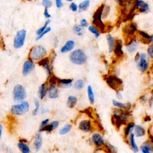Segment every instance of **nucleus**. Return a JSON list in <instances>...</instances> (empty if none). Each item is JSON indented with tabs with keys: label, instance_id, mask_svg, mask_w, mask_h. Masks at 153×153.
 Segmentation results:
<instances>
[{
	"label": "nucleus",
	"instance_id": "f257e3e1",
	"mask_svg": "<svg viewBox=\"0 0 153 153\" xmlns=\"http://www.w3.org/2000/svg\"><path fill=\"white\" fill-rule=\"evenodd\" d=\"M132 114L129 111L116 108H114L112 111L111 120L112 124L117 129H120L122 126H125L132 121Z\"/></svg>",
	"mask_w": 153,
	"mask_h": 153
},
{
	"label": "nucleus",
	"instance_id": "f03ea898",
	"mask_svg": "<svg viewBox=\"0 0 153 153\" xmlns=\"http://www.w3.org/2000/svg\"><path fill=\"white\" fill-rule=\"evenodd\" d=\"M134 60L138 69L141 72L145 73L149 70L150 67L149 58L146 52L138 51L135 55Z\"/></svg>",
	"mask_w": 153,
	"mask_h": 153
},
{
	"label": "nucleus",
	"instance_id": "7ed1b4c3",
	"mask_svg": "<svg viewBox=\"0 0 153 153\" xmlns=\"http://www.w3.org/2000/svg\"><path fill=\"white\" fill-rule=\"evenodd\" d=\"M139 29L138 26L136 22L133 21L126 22L122 28L124 40L126 41L132 38L137 36Z\"/></svg>",
	"mask_w": 153,
	"mask_h": 153
},
{
	"label": "nucleus",
	"instance_id": "20e7f679",
	"mask_svg": "<svg viewBox=\"0 0 153 153\" xmlns=\"http://www.w3.org/2000/svg\"><path fill=\"white\" fill-rule=\"evenodd\" d=\"M105 4H102L94 11L93 14L92 25L98 27L101 32L106 31V25L102 18V11Z\"/></svg>",
	"mask_w": 153,
	"mask_h": 153
},
{
	"label": "nucleus",
	"instance_id": "39448f33",
	"mask_svg": "<svg viewBox=\"0 0 153 153\" xmlns=\"http://www.w3.org/2000/svg\"><path fill=\"white\" fill-rule=\"evenodd\" d=\"M107 84L111 89L115 91L121 90L123 86V80L116 74H109L105 78Z\"/></svg>",
	"mask_w": 153,
	"mask_h": 153
},
{
	"label": "nucleus",
	"instance_id": "423d86ee",
	"mask_svg": "<svg viewBox=\"0 0 153 153\" xmlns=\"http://www.w3.org/2000/svg\"><path fill=\"white\" fill-rule=\"evenodd\" d=\"M69 59L74 64L81 65L86 62L87 57L83 50L78 49L72 51L69 55Z\"/></svg>",
	"mask_w": 153,
	"mask_h": 153
},
{
	"label": "nucleus",
	"instance_id": "0eeeda50",
	"mask_svg": "<svg viewBox=\"0 0 153 153\" xmlns=\"http://www.w3.org/2000/svg\"><path fill=\"white\" fill-rule=\"evenodd\" d=\"M47 54V50L43 46L33 47L29 52V58L32 61H38L43 59Z\"/></svg>",
	"mask_w": 153,
	"mask_h": 153
},
{
	"label": "nucleus",
	"instance_id": "6e6552de",
	"mask_svg": "<svg viewBox=\"0 0 153 153\" xmlns=\"http://www.w3.org/2000/svg\"><path fill=\"white\" fill-rule=\"evenodd\" d=\"M124 41V49L127 53L130 54H136L140 47L141 41L137 36H135Z\"/></svg>",
	"mask_w": 153,
	"mask_h": 153
},
{
	"label": "nucleus",
	"instance_id": "1a4fd4ad",
	"mask_svg": "<svg viewBox=\"0 0 153 153\" xmlns=\"http://www.w3.org/2000/svg\"><path fill=\"white\" fill-rule=\"evenodd\" d=\"M26 37V31L25 29H21L17 32L13 41V46L15 49L22 48L25 42Z\"/></svg>",
	"mask_w": 153,
	"mask_h": 153
},
{
	"label": "nucleus",
	"instance_id": "9d476101",
	"mask_svg": "<svg viewBox=\"0 0 153 153\" xmlns=\"http://www.w3.org/2000/svg\"><path fill=\"white\" fill-rule=\"evenodd\" d=\"M150 5L145 0H135L134 9L137 13L147 14L150 11Z\"/></svg>",
	"mask_w": 153,
	"mask_h": 153
},
{
	"label": "nucleus",
	"instance_id": "9b49d317",
	"mask_svg": "<svg viewBox=\"0 0 153 153\" xmlns=\"http://www.w3.org/2000/svg\"><path fill=\"white\" fill-rule=\"evenodd\" d=\"M29 109V105L28 102H22L21 104H16L11 107L12 114L16 116H22L27 112Z\"/></svg>",
	"mask_w": 153,
	"mask_h": 153
},
{
	"label": "nucleus",
	"instance_id": "f8f14e48",
	"mask_svg": "<svg viewBox=\"0 0 153 153\" xmlns=\"http://www.w3.org/2000/svg\"><path fill=\"white\" fill-rule=\"evenodd\" d=\"M124 41L121 38H116V46H115L113 53L116 58L120 59L123 58L124 56Z\"/></svg>",
	"mask_w": 153,
	"mask_h": 153
},
{
	"label": "nucleus",
	"instance_id": "ddd939ff",
	"mask_svg": "<svg viewBox=\"0 0 153 153\" xmlns=\"http://www.w3.org/2000/svg\"><path fill=\"white\" fill-rule=\"evenodd\" d=\"M26 97L25 88L21 84H17L13 89V98L15 101H23Z\"/></svg>",
	"mask_w": 153,
	"mask_h": 153
},
{
	"label": "nucleus",
	"instance_id": "4468645a",
	"mask_svg": "<svg viewBox=\"0 0 153 153\" xmlns=\"http://www.w3.org/2000/svg\"><path fill=\"white\" fill-rule=\"evenodd\" d=\"M92 141L93 144L97 148H101L104 147L106 141L103 136L99 133H94L92 136Z\"/></svg>",
	"mask_w": 153,
	"mask_h": 153
},
{
	"label": "nucleus",
	"instance_id": "2eb2a0df",
	"mask_svg": "<svg viewBox=\"0 0 153 153\" xmlns=\"http://www.w3.org/2000/svg\"><path fill=\"white\" fill-rule=\"evenodd\" d=\"M126 141L127 144L133 152L138 153L139 151V147L137 143L136 137L135 134L133 133H131L128 137L126 138Z\"/></svg>",
	"mask_w": 153,
	"mask_h": 153
},
{
	"label": "nucleus",
	"instance_id": "dca6fc26",
	"mask_svg": "<svg viewBox=\"0 0 153 153\" xmlns=\"http://www.w3.org/2000/svg\"><path fill=\"white\" fill-rule=\"evenodd\" d=\"M112 104L114 108L122 109L126 111H130L132 108V105L131 104V103L130 102L124 103L117 99H113L112 101Z\"/></svg>",
	"mask_w": 153,
	"mask_h": 153
},
{
	"label": "nucleus",
	"instance_id": "f3484780",
	"mask_svg": "<svg viewBox=\"0 0 153 153\" xmlns=\"http://www.w3.org/2000/svg\"><path fill=\"white\" fill-rule=\"evenodd\" d=\"M106 40L108 45V51L109 53H112L116 43V38L113 35L108 33L106 35Z\"/></svg>",
	"mask_w": 153,
	"mask_h": 153
},
{
	"label": "nucleus",
	"instance_id": "a211bd4d",
	"mask_svg": "<svg viewBox=\"0 0 153 153\" xmlns=\"http://www.w3.org/2000/svg\"><path fill=\"white\" fill-rule=\"evenodd\" d=\"M38 64L40 66H43L46 69V71L47 72V77H49V76H51V66H50V60L48 57H45V58L41 59L40 61H38Z\"/></svg>",
	"mask_w": 153,
	"mask_h": 153
},
{
	"label": "nucleus",
	"instance_id": "6ab92c4d",
	"mask_svg": "<svg viewBox=\"0 0 153 153\" xmlns=\"http://www.w3.org/2000/svg\"><path fill=\"white\" fill-rule=\"evenodd\" d=\"M139 151L142 153H152L153 152V142L149 140L145 141L139 147Z\"/></svg>",
	"mask_w": 153,
	"mask_h": 153
},
{
	"label": "nucleus",
	"instance_id": "aec40b11",
	"mask_svg": "<svg viewBox=\"0 0 153 153\" xmlns=\"http://www.w3.org/2000/svg\"><path fill=\"white\" fill-rule=\"evenodd\" d=\"M34 68L35 64L34 62L31 59H28L24 62L22 74H24V75H27L33 71Z\"/></svg>",
	"mask_w": 153,
	"mask_h": 153
},
{
	"label": "nucleus",
	"instance_id": "412c9836",
	"mask_svg": "<svg viewBox=\"0 0 153 153\" xmlns=\"http://www.w3.org/2000/svg\"><path fill=\"white\" fill-rule=\"evenodd\" d=\"M149 35H150V34L148 32H147L144 30L139 29L137 32V36L138 37V38L139 40L141 43H142L143 44H148V41L149 40Z\"/></svg>",
	"mask_w": 153,
	"mask_h": 153
},
{
	"label": "nucleus",
	"instance_id": "4be33fe9",
	"mask_svg": "<svg viewBox=\"0 0 153 153\" xmlns=\"http://www.w3.org/2000/svg\"><path fill=\"white\" fill-rule=\"evenodd\" d=\"M135 126H136L135 123L133 121H130V122H129L125 125L123 130V133H124V136L126 138L128 137L131 133H133Z\"/></svg>",
	"mask_w": 153,
	"mask_h": 153
},
{
	"label": "nucleus",
	"instance_id": "5701e85b",
	"mask_svg": "<svg viewBox=\"0 0 153 153\" xmlns=\"http://www.w3.org/2000/svg\"><path fill=\"white\" fill-rule=\"evenodd\" d=\"M133 133L135 134L136 138H142L146 135L147 131L141 125L136 124L135 129H134Z\"/></svg>",
	"mask_w": 153,
	"mask_h": 153
},
{
	"label": "nucleus",
	"instance_id": "b1692460",
	"mask_svg": "<svg viewBox=\"0 0 153 153\" xmlns=\"http://www.w3.org/2000/svg\"><path fill=\"white\" fill-rule=\"evenodd\" d=\"M79 128L83 132H89L92 129V123L90 120H84L80 122L79 125Z\"/></svg>",
	"mask_w": 153,
	"mask_h": 153
},
{
	"label": "nucleus",
	"instance_id": "393cba45",
	"mask_svg": "<svg viewBox=\"0 0 153 153\" xmlns=\"http://www.w3.org/2000/svg\"><path fill=\"white\" fill-rule=\"evenodd\" d=\"M75 41L72 40H68L65 44L61 48V52L62 53H66L72 51L75 47Z\"/></svg>",
	"mask_w": 153,
	"mask_h": 153
},
{
	"label": "nucleus",
	"instance_id": "a878e982",
	"mask_svg": "<svg viewBox=\"0 0 153 153\" xmlns=\"http://www.w3.org/2000/svg\"><path fill=\"white\" fill-rule=\"evenodd\" d=\"M59 122L58 121H53L51 123V124H47L44 127H40L39 131L40 132H51V131H53L54 129H56L59 126Z\"/></svg>",
	"mask_w": 153,
	"mask_h": 153
},
{
	"label": "nucleus",
	"instance_id": "bb28decb",
	"mask_svg": "<svg viewBox=\"0 0 153 153\" xmlns=\"http://www.w3.org/2000/svg\"><path fill=\"white\" fill-rule=\"evenodd\" d=\"M49 97L50 99H56L58 97V89L57 88L56 85H50L48 90Z\"/></svg>",
	"mask_w": 153,
	"mask_h": 153
},
{
	"label": "nucleus",
	"instance_id": "cd10ccee",
	"mask_svg": "<svg viewBox=\"0 0 153 153\" xmlns=\"http://www.w3.org/2000/svg\"><path fill=\"white\" fill-rule=\"evenodd\" d=\"M87 28H88L89 31L94 35L95 38H99L102 32H101V31L99 30V29L98 27H97L93 25H89Z\"/></svg>",
	"mask_w": 153,
	"mask_h": 153
},
{
	"label": "nucleus",
	"instance_id": "c85d7f7f",
	"mask_svg": "<svg viewBox=\"0 0 153 153\" xmlns=\"http://www.w3.org/2000/svg\"><path fill=\"white\" fill-rule=\"evenodd\" d=\"M42 137L40 133H38L36 135L35 139H34V146L35 148V149L38 151L41 148V145H42Z\"/></svg>",
	"mask_w": 153,
	"mask_h": 153
},
{
	"label": "nucleus",
	"instance_id": "c756f323",
	"mask_svg": "<svg viewBox=\"0 0 153 153\" xmlns=\"http://www.w3.org/2000/svg\"><path fill=\"white\" fill-rule=\"evenodd\" d=\"M25 141H20L17 144L19 149L22 152V153H30V148L28 145L25 143Z\"/></svg>",
	"mask_w": 153,
	"mask_h": 153
},
{
	"label": "nucleus",
	"instance_id": "7c9ffc66",
	"mask_svg": "<svg viewBox=\"0 0 153 153\" xmlns=\"http://www.w3.org/2000/svg\"><path fill=\"white\" fill-rule=\"evenodd\" d=\"M90 5V0H84L79 5V9L80 11H85L87 10Z\"/></svg>",
	"mask_w": 153,
	"mask_h": 153
},
{
	"label": "nucleus",
	"instance_id": "2f4dec72",
	"mask_svg": "<svg viewBox=\"0 0 153 153\" xmlns=\"http://www.w3.org/2000/svg\"><path fill=\"white\" fill-rule=\"evenodd\" d=\"M72 79H59L57 83L59 84L60 87H70L72 85Z\"/></svg>",
	"mask_w": 153,
	"mask_h": 153
},
{
	"label": "nucleus",
	"instance_id": "473e14b6",
	"mask_svg": "<svg viewBox=\"0 0 153 153\" xmlns=\"http://www.w3.org/2000/svg\"><path fill=\"white\" fill-rule=\"evenodd\" d=\"M47 92V87L46 84L45 83L42 84L40 86L39 89V92H38V93H39V97L41 99H43L45 98Z\"/></svg>",
	"mask_w": 153,
	"mask_h": 153
},
{
	"label": "nucleus",
	"instance_id": "72a5a7b5",
	"mask_svg": "<svg viewBox=\"0 0 153 153\" xmlns=\"http://www.w3.org/2000/svg\"><path fill=\"white\" fill-rule=\"evenodd\" d=\"M87 95L89 102L91 104H93L95 101V97L92 87L90 85L88 86L87 87Z\"/></svg>",
	"mask_w": 153,
	"mask_h": 153
},
{
	"label": "nucleus",
	"instance_id": "f704fd0d",
	"mask_svg": "<svg viewBox=\"0 0 153 153\" xmlns=\"http://www.w3.org/2000/svg\"><path fill=\"white\" fill-rule=\"evenodd\" d=\"M76 102H77V98L74 96H69L67 100V105L70 108H73Z\"/></svg>",
	"mask_w": 153,
	"mask_h": 153
},
{
	"label": "nucleus",
	"instance_id": "c9c22d12",
	"mask_svg": "<svg viewBox=\"0 0 153 153\" xmlns=\"http://www.w3.org/2000/svg\"><path fill=\"white\" fill-rule=\"evenodd\" d=\"M107 153H117V151L116 148L111 143L107 142L104 145Z\"/></svg>",
	"mask_w": 153,
	"mask_h": 153
},
{
	"label": "nucleus",
	"instance_id": "e433bc0d",
	"mask_svg": "<svg viewBox=\"0 0 153 153\" xmlns=\"http://www.w3.org/2000/svg\"><path fill=\"white\" fill-rule=\"evenodd\" d=\"M73 32L77 36H82L84 34V30L80 25H75L73 27Z\"/></svg>",
	"mask_w": 153,
	"mask_h": 153
},
{
	"label": "nucleus",
	"instance_id": "4c0bfd02",
	"mask_svg": "<svg viewBox=\"0 0 153 153\" xmlns=\"http://www.w3.org/2000/svg\"><path fill=\"white\" fill-rule=\"evenodd\" d=\"M110 12H111V7L109 5H107L105 4L103 11H102L103 20H105V19L109 16Z\"/></svg>",
	"mask_w": 153,
	"mask_h": 153
},
{
	"label": "nucleus",
	"instance_id": "58836bf2",
	"mask_svg": "<svg viewBox=\"0 0 153 153\" xmlns=\"http://www.w3.org/2000/svg\"><path fill=\"white\" fill-rule=\"evenodd\" d=\"M146 53L149 59L153 60V43L148 45L146 50Z\"/></svg>",
	"mask_w": 153,
	"mask_h": 153
},
{
	"label": "nucleus",
	"instance_id": "ea45409f",
	"mask_svg": "<svg viewBox=\"0 0 153 153\" xmlns=\"http://www.w3.org/2000/svg\"><path fill=\"white\" fill-rule=\"evenodd\" d=\"M74 88L76 90H82L84 87V82L83 80H78L74 83Z\"/></svg>",
	"mask_w": 153,
	"mask_h": 153
},
{
	"label": "nucleus",
	"instance_id": "a19ab883",
	"mask_svg": "<svg viewBox=\"0 0 153 153\" xmlns=\"http://www.w3.org/2000/svg\"><path fill=\"white\" fill-rule=\"evenodd\" d=\"M50 23V19H47V20L46 21L44 25L42 27L40 28L39 29H38L36 31V34L37 35H39L41 34L43 32H44V31L46 29V28L48 27V25H49Z\"/></svg>",
	"mask_w": 153,
	"mask_h": 153
},
{
	"label": "nucleus",
	"instance_id": "79ce46f5",
	"mask_svg": "<svg viewBox=\"0 0 153 153\" xmlns=\"http://www.w3.org/2000/svg\"><path fill=\"white\" fill-rule=\"evenodd\" d=\"M72 128V126L69 124H66L65 125L61 130H60V132H59V133L60 135H65V134H66L67 133H68L71 129Z\"/></svg>",
	"mask_w": 153,
	"mask_h": 153
},
{
	"label": "nucleus",
	"instance_id": "37998d69",
	"mask_svg": "<svg viewBox=\"0 0 153 153\" xmlns=\"http://www.w3.org/2000/svg\"><path fill=\"white\" fill-rule=\"evenodd\" d=\"M34 104H35V109L33 111V115L34 116H36V115L38 114V111H39L40 107L39 101H38L37 99H35Z\"/></svg>",
	"mask_w": 153,
	"mask_h": 153
},
{
	"label": "nucleus",
	"instance_id": "c03bdc74",
	"mask_svg": "<svg viewBox=\"0 0 153 153\" xmlns=\"http://www.w3.org/2000/svg\"><path fill=\"white\" fill-rule=\"evenodd\" d=\"M51 30V28L50 27H47V28H46V29L44 32H42L41 34H40L39 35H37V36H36V41H38V40H41V38H42L45 35H46L47 33H49V32H50Z\"/></svg>",
	"mask_w": 153,
	"mask_h": 153
},
{
	"label": "nucleus",
	"instance_id": "a18cd8bd",
	"mask_svg": "<svg viewBox=\"0 0 153 153\" xmlns=\"http://www.w3.org/2000/svg\"><path fill=\"white\" fill-rule=\"evenodd\" d=\"M42 4L44 7V8L49 9L52 6L53 3L51 0H43Z\"/></svg>",
	"mask_w": 153,
	"mask_h": 153
},
{
	"label": "nucleus",
	"instance_id": "49530a36",
	"mask_svg": "<svg viewBox=\"0 0 153 153\" xmlns=\"http://www.w3.org/2000/svg\"><path fill=\"white\" fill-rule=\"evenodd\" d=\"M69 9H70L72 11L76 12V11H77L78 10H79V6H77V4H76L75 3L72 2V3L70 4V5H69Z\"/></svg>",
	"mask_w": 153,
	"mask_h": 153
},
{
	"label": "nucleus",
	"instance_id": "de8ad7c7",
	"mask_svg": "<svg viewBox=\"0 0 153 153\" xmlns=\"http://www.w3.org/2000/svg\"><path fill=\"white\" fill-rule=\"evenodd\" d=\"M114 1L119 6L120 8H122L124 7L127 0H114Z\"/></svg>",
	"mask_w": 153,
	"mask_h": 153
},
{
	"label": "nucleus",
	"instance_id": "09e8293b",
	"mask_svg": "<svg viewBox=\"0 0 153 153\" xmlns=\"http://www.w3.org/2000/svg\"><path fill=\"white\" fill-rule=\"evenodd\" d=\"M80 26H82L83 28H88V26H89L88 22H87V21L86 20V19H82V20L80 21Z\"/></svg>",
	"mask_w": 153,
	"mask_h": 153
},
{
	"label": "nucleus",
	"instance_id": "8fccbe9b",
	"mask_svg": "<svg viewBox=\"0 0 153 153\" xmlns=\"http://www.w3.org/2000/svg\"><path fill=\"white\" fill-rule=\"evenodd\" d=\"M148 97H147L146 95H142L141 97H139V101L140 102H141L142 104H147L148 103Z\"/></svg>",
	"mask_w": 153,
	"mask_h": 153
},
{
	"label": "nucleus",
	"instance_id": "3c124183",
	"mask_svg": "<svg viewBox=\"0 0 153 153\" xmlns=\"http://www.w3.org/2000/svg\"><path fill=\"white\" fill-rule=\"evenodd\" d=\"M55 3L56 6L58 9H61L64 6L62 0H55Z\"/></svg>",
	"mask_w": 153,
	"mask_h": 153
},
{
	"label": "nucleus",
	"instance_id": "603ef678",
	"mask_svg": "<svg viewBox=\"0 0 153 153\" xmlns=\"http://www.w3.org/2000/svg\"><path fill=\"white\" fill-rule=\"evenodd\" d=\"M116 97L117 99V100H119V101H120L123 99V94L121 92V90L116 92Z\"/></svg>",
	"mask_w": 153,
	"mask_h": 153
},
{
	"label": "nucleus",
	"instance_id": "864d4df0",
	"mask_svg": "<svg viewBox=\"0 0 153 153\" xmlns=\"http://www.w3.org/2000/svg\"><path fill=\"white\" fill-rule=\"evenodd\" d=\"M44 17H45L46 19H50V18L51 17V14H50V13H49V10H48L47 8H45V9H44Z\"/></svg>",
	"mask_w": 153,
	"mask_h": 153
},
{
	"label": "nucleus",
	"instance_id": "5fc2aeb1",
	"mask_svg": "<svg viewBox=\"0 0 153 153\" xmlns=\"http://www.w3.org/2000/svg\"><path fill=\"white\" fill-rule=\"evenodd\" d=\"M148 104L150 108H152L153 106V97L151 96V97L148 99Z\"/></svg>",
	"mask_w": 153,
	"mask_h": 153
},
{
	"label": "nucleus",
	"instance_id": "6e6d98bb",
	"mask_svg": "<svg viewBox=\"0 0 153 153\" xmlns=\"http://www.w3.org/2000/svg\"><path fill=\"white\" fill-rule=\"evenodd\" d=\"M49 122V119H45V120H44L43 121H42V122H41V123L40 127H43L46 126V125L48 124Z\"/></svg>",
	"mask_w": 153,
	"mask_h": 153
},
{
	"label": "nucleus",
	"instance_id": "4d7b16f0",
	"mask_svg": "<svg viewBox=\"0 0 153 153\" xmlns=\"http://www.w3.org/2000/svg\"><path fill=\"white\" fill-rule=\"evenodd\" d=\"M152 43H153V33L150 34V35H149V40L148 41V45L150 44H152Z\"/></svg>",
	"mask_w": 153,
	"mask_h": 153
},
{
	"label": "nucleus",
	"instance_id": "13d9d810",
	"mask_svg": "<svg viewBox=\"0 0 153 153\" xmlns=\"http://www.w3.org/2000/svg\"><path fill=\"white\" fill-rule=\"evenodd\" d=\"M58 43H59V40H58V39H57V37L54 38V47H56L57 46V45H58Z\"/></svg>",
	"mask_w": 153,
	"mask_h": 153
},
{
	"label": "nucleus",
	"instance_id": "bf43d9fd",
	"mask_svg": "<svg viewBox=\"0 0 153 153\" xmlns=\"http://www.w3.org/2000/svg\"><path fill=\"white\" fill-rule=\"evenodd\" d=\"M2 133H3V127H2L1 124H0V138H1V137L2 136Z\"/></svg>",
	"mask_w": 153,
	"mask_h": 153
},
{
	"label": "nucleus",
	"instance_id": "052dcab7",
	"mask_svg": "<svg viewBox=\"0 0 153 153\" xmlns=\"http://www.w3.org/2000/svg\"><path fill=\"white\" fill-rule=\"evenodd\" d=\"M47 111V109H42V113H43V114L46 112Z\"/></svg>",
	"mask_w": 153,
	"mask_h": 153
},
{
	"label": "nucleus",
	"instance_id": "680f3d73",
	"mask_svg": "<svg viewBox=\"0 0 153 153\" xmlns=\"http://www.w3.org/2000/svg\"><path fill=\"white\" fill-rule=\"evenodd\" d=\"M65 1H67V2H72V0H65Z\"/></svg>",
	"mask_w": 153,
	"mask_h": 153
},
{
	"label": "nucleus",
	"instance_id": "e2e57ef3",
	"mask_svg": "<svg viewBox=\"0 0 153 153\" xmlns=\"http://www.w3.org/2000/svg\"><path fill=\"white\" fill-rule=\"evenodd\" d=\"M151 96L153 97V90H152V93H151Z\"/></svg>",
	"mask_w": 153,
	"mask_h": 153
},
{
	"label": "nucleus",
	"instance_id": "0e129e2a",
	"mask_svg": "<svg viewBox=\"0 0 153 153\" xmlns=\"http://www.w3.org/2000/svg\"><path fill=\"white\" fill-rule=\"evenodd\" d=\"M1 40H0V46H1Z\"/></svg>",
	"mask_w": 153,
	"mask_h": 153
}]
</instances>
